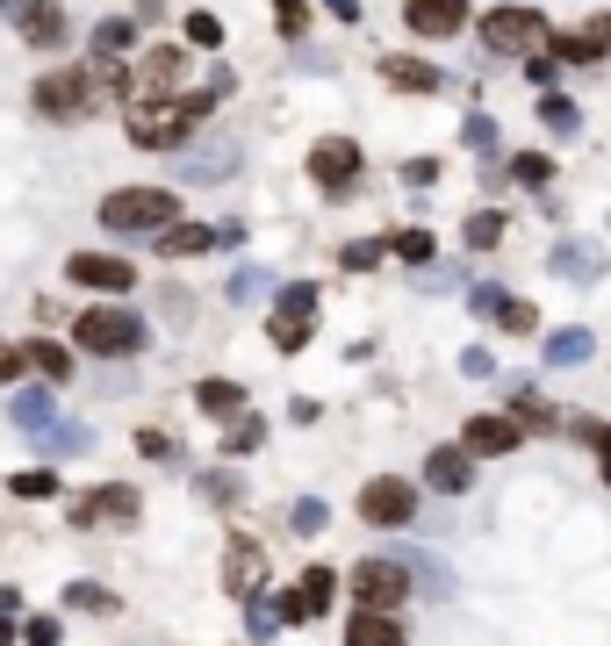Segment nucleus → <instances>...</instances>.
I'll use <instances>...</instances> for the list:
<instances>
[{"instance_id": "f257e3e1", "label": "nucleus", "mask_w": 611, "mask_h": 646, "mask_svg": "<svg viewBox=\"0 0 611 646\" xmlns=\"http://www.w3.org/2000/svg\"><path fill=\"white\" fill-rule=\"evenodd\" d=\"M151 345V323L137 310H80L72 316V352H94V360H137Z\"/></svg>"}, {"instance_id": "f03ea898", "label": "nucleus", "mask_w": 611, "mask_h": 646, "mask_svg": "<svg viewBox=\"0 0 611 646\" xmlns=\"http://www.w3.org/2000/svg\"><path fill=\"white\" fill-rule=\"evenodd\" d=\"M180 223V194L166 188H116L109 202H101V230H116V238H137V230H173Z\"/></svg>"}, {"instance_id": "7ed1b4c3", "label": "nucleus", "mask_w": 611, "mask_h": 646, "mask_svg": "<svg viewBox=\"0 0 611 646\" xmlns=\"http://www.w3.org/2000/svg\"><path fill=\"white\" fill-rule=\"evenodd\" d=\"M29 108H37L43 122H87L101 108V87H94L87 65H58V72H43V80L29 87Z\"/></svg>"}, {"instance_id": "20e7f679", "label": "nucleus", "mask_w": 611, "mask_h": 646, "mask_svg": "<svg viewBox=\"0 0 611 646\" xmlns=\"http://www.w3.org/2000/svg\"><path fill=\"white\" fill-rule=\"evenodd\" d=\"M194 108L188 94H173V101H130V144L137 151H180L194 137Z\"/></svg>"}, {"instance_id": "39448f33", "label": "nucleus", "mask_w": 611, "mask_h": 646, "mask_svg": "<svg viewBox=\"0 0 611 646\" xmlns=\"http://www.w3.org/2000/svg\"><path fill=\"white\" fill-rule=\"evenodd\" d=\"M137 511H144V496H137L130 482H101V488H80V496H66V525H72V532L137 525Z\"/></svg>"}, {"instance_id": "423d86ee", "label": "nucleus", "mask_w": 611, "mask_h": 646, "mask_svg": "<svg viewBox=\"0 0 611 646\" xmlns=\"http://www.w3.org/2000/svg\"><path fill=\"white\" fill-rule=\"evenodd\" d=\"M345 589H353V604H360V610H403V596H410V567H403V561H353Z\"/></svg>"}, {"instance_id": "0eeeda50", "label": "nucleus", "mask_w": 611, "mask_h": 646, "mask_svg": "<svg viewBox=\"0 0 611 646\" xmlns=\"http://www.w3.org/2000/svg\"><path fill=\"white\" fill-rule=\"evenodd\" d=\"M66 281L87 287V295H130L137 266H130V259H116V252H72L66 259Z\"/></svg>"}, {"instance_id": "6e6552de", "label": "nucleus", "mask_w": 611, "mask_h": 646, "mask_svg": "<svg viewBox=\"0 0 611 646\" xmlns=\"http://www.w3.org/2000/svg\"><path fill=\"white\" fill-rule=\"evenodd\" d=\"M310 180L331 194V202H345L353 180H360V144H353V137H324V144L310 151Z\"/></svg>"}, {"instance_id": "1a4fd4ad", "label": "nucleus", "mask_w": 611, "mask_h": 646, "mask_svg": "<svg viewBox=\"0 0 611 646\" xmlns=\"http://www.w3.org/2000/svg\"><path fill=\"white\" fill-rule=\"evenodd\" d=\"M360 517H367L374 532L410 525V517H418V488L395 482V474H381V482H367V488H360Z\"/></svg>"}, {"instance_id": "9d476101", "label": "nucleus", "mask_w": 611, "mask_h": 646, "mask_svg": "<svg viewBox=\"0 0 611 646\" xmlns=\"http://www.w3.org/2000/svg\"><path fill=\"white\" fill-rule=\"evenodd\" d=\"M482 43L497 58H532V43H540V14H532V8H489L482 14Z\"/></svg>"}, {"instance_id": "9b49d317", "label": "nucleus", "mask_w": 611, "mask_h": 646, "mask_svg": "<svg viewBox=\"0 0 611 646\" xmlns=\"http://www.w3.org/2000/svg\"><path fill=\"white\" fill-rule=\"evenodd\" d=\"M267 546H259V538H231V546H223V596H238V604H252L259 589H267Z\"/></svg>"}, {"instance_id": "f8f14e48", "label": "nucleus", "mask_w": 611, "mask_h": 646, "mask_svg": "<svg viewBox=\"0 0 611 646\" xmlns=\"http://www.w3.org/2000/svg\"><path fill=\"white\" fill-rule=\"evenodd\" d=\"M180 72H188V51H180V43H151V51L137 58V101H173Z\"/></svg>"}, {"instance_id": "ddd939ff", "label": "nucleus", "mask_w": 611, "mask_h": 646, "mask_svg": "<svg viewBox=\"0 0 611 646\" xmlns=\"http://www.w3.org/2000/svg\"><path fill=\"white\" fill-rule=\"evenodd\" d=\"M14 29H22V43H37V51H58V43L72 37V14L58 8V0H22Z\"/></svg>"}, {"instance_id": "4468645a", "label": "nucleus", "mask_w": 611, "mask_h": 646, "mask_svg": "<svg viewBox=\"0 0 611 646\" xmlns=\"http://www.w3.org/2000/svg\"><path fill=\"white\" fill-rule=\"evenodd\" d=\"M424 482H432L439 496H468V482H475V453H468V445H432V453H424Z\"/></svg>"}, {"instance_id": "2eb2a0df", "label": "nucleus", "mask_w": 611, "mask_h": 646, "mask_svg": "<svg viewBox=\"0 0 611 646\" xmlns=\"http://www.w3.org/2000/svg\"><path fill=\"white\" fill-rule=\"evenodd\" d=\"M403 22H410V37L439 43V37H453V29H468V0H410Z\"/></svg>"}, {"instance_id": "dca6fc26", "label": "nucleus", "mask_w": 611, "mask_h": 646, "mask_svg": "<svg viewBox=\"0 0 611 646\" xmlns=\"http://www.w3.org/2000/svg\"><path fill=\"white\" fill-rule=\"evenodd\" d=\"M58 604H66V618H116V610H122V596L109 589V582H94V575H72Z\"/></svg>"}, {"instance_id": "f3484780", "label": "nucleus", "mask_w": 611, "mask_h": 646, "mask_svg": "<svg viewBox=\"0 0 611 646\" xmlns=\"http://www.w3.org/2000/svg\"><path fill=\"white\" fill-rule=\"evenodd\" d=\"M22 374L66 388V381H72V345H58V337H22Z\"/></svg>"}, {"instance_id": "a211bd4d", "label": "nucleus", "mask_w": 611, "mask_h": 646, "mask_svg": "<svg viewBox=\"0 0 611 646\" xmlns=\"http://www.w3.org/2000/svg\"><path fill=\"white\" fill-rule=\"evenodd\" d=\"M8 424L14 431H29V438H43V431L58 424V395H51V381H37V388H22L8 403Z\"/></svg>"}, {"instance_id": "6ab92c4d", "label": "nucleus", "mask_w": 611, "mask_h": 646, "mask_svg": "<svg viewBox=\"0 0 611 646\" xmlns=\"http://www.w3.org/2000/svg\"><path fill=\"white\" fill-rule=\"evenodd\" d=\"M525 438V431H518L511 417H468V431H461V445L475 460H497V453H511V445Z\"/></svg>"}, {"instance_id": "aec40b11", "label": "nucleus", "mask_w": 611, "mask_h": 646, "mask_svg": "<svg viewBox=\"0 0 611 646\" xmlns=\"http://www.w3.org/2000/svg\"><path fill=\"white\" fill-rule=\"evenodd\" d=\"M345 646H403V618L395 610H353L345 618Z\"/></svg>"}, {"instance_id": "412c9836", "label": "nucleus", "mask_w": 611, "mask_h": 646, "mask_svg": "<svg viewBox=\"0 0 611 646\" xmlns=\"http://www.w3.org/2000/svg\"><path fill=\"white\" fill-rule=\"evenodd\" d=\"M194 410L217 417V424H238L244 417V388L238 381H194Z\"/></svg>"}, {"instance_id": "4be33fe9", "label": "nucleus", "mask_w": 611, "mask_h": 646, "mask_svg": "<svg viewBox=\"0 0 611 646\" xmlns=\"http://www.w3.org/2000/svg\"><path fill=\"white\" fill-rule=\"evenodd\" d=\"M561 58H575V65H598V58H611V14L569 29V37H561Z\"/></svg>"}, {"instance_id": "5701e85b", "label": "nucleus", "mask_w": 611, "mask_h": 646, "mask_svg": "<svg viewBox=\"0 0 611 646\" xmlns=\"http://www.w3.org/2000/svg\"><path fill=\"white\" fill-rule=\"evenodd\" d=\"M209 244H217V230H209V223H173V230H159L151 252H159V259H202Z\"/></svg>"}, {"instance_id": "b1692460", "label": "nucleus", "mask_w": 611, "mask_h": 646, "mask_svg": "<svg viewBox=\"0 0 611 646\" xmlns=\"http://www.w3.org/2000/svg\"><path fill=\"white\" fill-rule=\"evenodd\" d=\"M180 180H223L238 165V144H202V151H180Z\"/></svg>"}, {"instance_id": "393cba45", "label": "nucleus", "mask_w": 611, "mask_h": 646, "mask_svg": "<svg viewBox=\"0 0 611 646\" xmlns=\"http://www.w3.org/2000/svg\"><path fill=\"white\" fill-rule=\"evenodd\" d=\"M381 80H389V87H403V94H432V87L447 80V72H439V65H424V58H381Z\"/></svg>"}, {"instance_id": "a878e982", "label": "nucleus", "mask_w": 611, "mask_h": 646, "mask_svg": "<svg viewBox=\"0 0 611 646\" xmlns=\"http://www.w3.org/2000/svg\"><path fill=\"white\" fill-rule=\"evenodd\" d=\"M8 496L14 503H51L58 496V467H43V460H37V467H14L8 474Z\"/></svg>"}, {"instance_id": "bb28decb", "label": "nucleus", "mask_w": 611, "mask_h": 646, "mask_svg": "<svg viewBox=\"0 0 611 646\" xmlns=\"http://www.w3.org/2000/svg\"><path fill=\"white\" fill-rule=\"evenodd\" d=\"M137 43V14H109V22H94V58H122Z\"/></svg>"}, {"instance_id": "cd10ccee", "label": "nucleus", "mask_w": 611, "mask_h": 646, "mask_svg": "<svg viewBox=\"0 0 611 646\" xmlns=\"http://www.w3.org/2000/svg\"><path fill=\"white\" fill-rule=\"evenodd\" d=\"M22 646H66V618H58V610H29V618H22Z\"/></svg>"}, {"instance_id": "c85d7f7f", "label": "nucleus", "mask_w": 611, "mask_h": 646, "mask_svg": "<svg viewBox=\"0 0 611 646\" xmlns=\"http://www.w3.org/2000/svg\"><path fill=\"white\" fill-rule=\"evenodd\" d=\"M180 37H188L194 51H217V43H223V22L209 8H194V14H180Z\"/></svg>"}, {"instance_id": "c756f323", "label": "nucleus", "mask_w": 611, "mask_h": 646, "mask_svg": "<svg viewBox=\"0 0 611 646\" xmlns=\"http://www.w3.org/2000/svg\"><path fill=\"white\" fill-rule=\"evenodd\" d=\"M331 596H339V575H331V567H310V575H302V604H310V618H324Z\"/></svg>"}, {"instance_id": "7c9ffc66", "label": "nucleus", "mask_w": 611, "mask_h": 646, "mask_svg": "<svg viewBox=\"0 0 611 646\" xmlns=\"http://www.w3.org/2000/svg\"><path fill=\"white\" fill-rule=\"evenodd\" d=\"M310 323H317V316H281V310H273L267 337H273V345H281V352H302V345H310Z\"/></svg>"}, {"instance_id": "2f4dec72", "label": "nucleus", "mask_w": 611, "mask_h": 646, "mask_svg": "<svg viewBox=\"0 0 611 646\" xmlns=\"http://www.w3.org/2000/svg\"><path fill=\"white\" fill-rule=\"evenodd\" d=\"M94 445V424H51L43 431V453H87Z\"/></svg>"}, {"instance_id": "473e14b6", "label": "nucleus", "mask_w": 611, "mask_h": 646, "mask_svg": "<svg viewBox=\"0 0 611 646\" xmlns=\"http://www.w3.org/2000/svg\"><path fill=\"white\" fill-rule=\"evenodd\" d=\"M259 445H267V424L252 417V410H244V417L223 431V453H259Z\"/></svg>"}, {"instance_id": "72a5a7b5", "label": "nucleus", "mask_w": 611, "mask_h": 646, "mask_svg": "<svg viewBox=\"0 0 611 646\" xmlns=\"http://www.w3.org/2000/svg\"><path fill=\"white\" fill-rule=\"evenodd\" d=\"M547 360H554V366L590 360V331H561V337H547Z\"/></svg>"}, {"instance_id": "f704fd0d", "label": "nucleus", "mask_w": 611, "mask_h": 646, "mask_svg": "<svg viewBox=\"0 0 611 646\" xmlns=\"http://www.w3.org/2000/svg\"><path fill=\"white\" fill-rule=\"evenodd\" d=\"M389 252H395V259H410V266H424V259H432V230H395Z\"/></svg>"}, {"instance_id": "c9c22d12", "label": "nucleus", "mask_w": 611, "mask_h": 646, "mask_svg": "<svg viewBox=\"0 0 611 646\" xmlns=\"http://www.w3.org/2000/svg\"><path fill=\"white\" fill-rule=\"evenodd\" d=\"M503 238V215L497 209H482V215H468V252H489V244Z\"/></svg>"}, {"instance_id": "e433bc0d", "label": "nucleus", "mask_w": 611, "mask_h": 646, "mask_svg": "<svg viewBox=\"0 0 611 646\" xmlns=\"http://www.w3.org/2000/svg\"><path fill=\"white\" fill-rule=\"evenodd\" d=\"M273 29H281V37H302V29H310V0H273Z\"/></svg>"}, {"instance_id": "4c0bfd02", "label": "nucleus", "mask_w": 611, "mask_h": 646, "mask_svg": "<svg viewBox=\"0 0 611 646\" xmlns=\"http://www.w3.org/2000/svg\"><path fill=\"white\" fill-rule=\"evenodd\" d=\"M281 316H317V281L281 287Z\"/></svg>"}, {"instance_id": "58836bf2", "label": "nucleus", "mask_w": 611, "mask_h": 646, "mask_svg": "<svg viewBox=\"0 0 611 646\" xmlns=\"http://www.w3.org/2000/svg\"><path fill=\"white\" fill-rule=\"evenodd\" d=\"M288 525H296V532H324V525H331V511H324L317 496H302L296 511H288Z\"/></svg>"}, {"instance_id": "ea45409f", "label": "nucleus", "mask_w": 611, "mask_h": 646, "mask_svg": "<svg viewBox=\"0 0 611 646\" xmlns=\"http://www.w3.org/2000/svg\"><path fill=\"white\" fill-rule=\"evenodd\" d=\"M381 252H389V244H374V238H360V244H345V273H367V266H381Z\"/></svg>"}, {"instance_id": "a19ab883", "label": "nucleus", "mask_w": 611, "mask_h": 646, "mask_svg": "<svg viewBox=\"0 0 611 646\" xmlns=\"http://www.w3.org/2000/svg\"><path fill=\"white\" fill-rule=\"evenodd\" d=\"M137 453H144V460H173V431H137Z\"/></svg>"}, {"instance_id": "79ce46f5", "label": "nucleus", "mask_w": 611, "mask_h": 646, "mask_svg": "<svg viewBox=\"0 0 611 646\" xmlns=\"http://www.w3.org/2000/svg\"><path fill=\"white\" fill-rule=\"evenodd\" d=\"M540 115H547V130H575V101H561V94H547Z\"/></svg>"}, {"instance_id": "37998d69", "label": "nucleus", "mask_w": 611, "mask_h": 646, "mask_svg": "<svg viewBox=\"0 0 611 646\" xmlns=\"http://www.w3.org/2000/svg\"><path fill=\"white\" fill-rule=\"evenodd\" d=\"M202 496H217V503H238L244 488H238V474H223V467H217V474H202Z\"/></svg>"}, {"instance_id": "c03bdc74", "label": "nucleus", "mask_w": 611, "mask_h": 646, "mask_svg": "<svg viewBox=\"0 0 611 646\" xmlns=\"http://www.w3.org/2000/svg\"><path fill=\"white\" fill-rule=\"evenodd\" d=\"M468 302H475V316H503V310H511V295H503V287H475Z\"/></svg>"}, {"instance_id": "a18cd8bd", "label": "nucleus", "mask_w": 611, "mask_h": 646, "mask_svg": "<svg viewBox=\"0 0 611 646\" xmlns=\"http://www.w3.org/2000/svg\"><path fill=\"white\" fill-rule=\"evenodd\" d=\"M14 374H22V345H8V337H0V388H8Z\"/></svg>"}, {"instance_id": "49530a36", "label": "nucleus", "mask_w": 611, "mask_h": 646, "mask_svg": "<svg viewBox=\"0 0 611 646\" xmlns=\"http://www.w3.org/2000/svg\"><path fill=\"white\" fill-rule=\"evenodd\" d=\"M403 180H410V188H432L439 165H432V159H410V165H403Z\"/></svg>"}, {"instance_id": "de8ad7c7", "label": "nucleus", "mask_w": 611, "mask_h": 646, "mask_svg": "<svg viewBox=\"0 0 611 646\" xmlns=\"http://www.w3.org/2000/svg\"><path fill=\"white\" fill-rule=\"evenodd\" d=\"M497 323H503V331H532V323H540V316H532V310H525V302H511V310H503Z\"/></svg>"}, {"instance_id": "09e8293b", "label": "nucleus", "mask_w": 611, "mask_h": 646, "mask_svg": "<svg viewBox=\"0 0 611 646\" xmlns=\"http://www.w3.org/2000/svg\"><path fill=\"white\" fill-rule=\"evenodd\" d=\"M468 144H475V151H489V144H497V130H489V115H468Z\"/></svg>"}, {"instance_id": "8fccbe9b", "label": "nucleus", "mask_w": 611, "mask_h": 646, "mask_svg": "<svg viewBox=\"0 0 611 646\" xmlns=\"http://www.w3.org/2000/svg\"><path fill=\"white\" fill-rule=\"evenodd\" d=\"M547 173H554V165H547V159H540V151H532V159H518V180H532V188H540V180H547Z\"/></svg>"}, {"instance_id": "3c124183", "label": "nucleus", "mask_w": 611, "mask_h": 646, "mask_svg": "<svg viewBox=\"0 0 611 646\" xmlns=\"http://www.w3.org/2000/svg\"><path fill=\"white\" fill-rule=\"evenodd\" d=\"M331 14H339V22H360V0H324Z\"/></svg>"}, {"instance_id": "603ef678", "label": "nucleus", "mask_w": 611, "mask_h": 646, "mask_svg": "<svg viewBox=\"0 0 611 646\" xmlns=\"http://www.w3.org/2000/svg\"><path fill=\"white\" fill-rule=\"evenodd\" d=\"M8 639H22V625H8V618H0V646H8Z\"/></svg>"}]
</instances>
